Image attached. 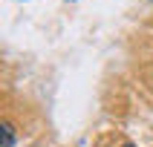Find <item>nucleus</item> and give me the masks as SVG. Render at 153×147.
Here are the masks:
<instances>
[{
  "label": "nucleus",
  "mask_w": 153,
  "mask_h": 147,
  "mask_svg": "<svg viewBox=\"0 0 153 147\" xmlns=\"http://www.w3.org/2000/svg\"><path fill=\"white\" fill-rule=\"evenodd\" d=\"M0 133H3V147H15V127H12L9 121L0 127Z\"/></svg>",
  "instance_id": "obj_1"
},
{
  "label": "nucleus",
  "mask_w": 153,
  "mask_h": 147,
  "mask_svg": "<svg viewBox=\"0 0 153 147\" xmlns=\"http://www.w3.org/2000/svg\"><path fill=\"white\" fill-rule=\"evenodd\" d=\"M121 147H133V144H121Z\"/></svg>",
  "instance_id": "obj_2"
}]
</instances>
